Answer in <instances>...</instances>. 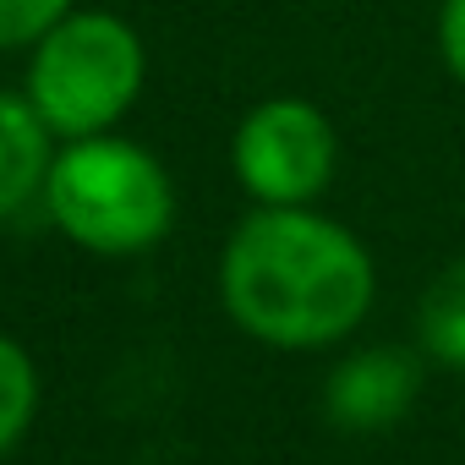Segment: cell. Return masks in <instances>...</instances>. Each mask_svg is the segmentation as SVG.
I'll return each mask as SVG.
<instances>
[{"label":"cell","instance_id":"6da1fadb","mask_svg":"<svg viewBox=\"0 0 465 465\" xmlns=\"http://www.w3.org/2000/svg\"><path fill=\"white\" fill-rule=\"evenodd\" d=\"M219 302L274 351L351 340L378 302V263L351 224L307 208H252L219 252Z\"/></svg>","mask_w":465,"mask_h":465},{"label":"cell","instance_id":"7a4b0ae2","mask_svg":"<svg viewBox=\"0 0 465 465\" xmlns=\"http://www.w3.org/2000/svg\"><path fill=\"white\" fill-rule=\"evenodd\" d=\"M39 203L66 242L99 258H137L175 224V181L164 159L121 132L55 143Z\"/></svg>","mask_w":465,"mask_h":465},{"label":"cell","instance_id":"3957f363","mask_svg":"<svg viewBox=\"0 0 465 465\" xmlns=\"http://www.w3.org/2000/svg\"><path fill=\"white\" fill-rule=\"evenodd\" d=\"M148 83L143 34L110 6H72L50 34L28 45L23 94L55 132V143L115 132Z\"/></svg>","mask_w":465,"mask_h":465},{"label":"cell","instance_id":"277c9868","mask_svg":"<svg viewBox=\"0 0 465 465\" xmlns=\"http://www.w3.org/2000/svg\"><path fill=\"white\" fill-rule=\"evenodd\" d=\"M230 170L263 208H307L340 170V132L302 94L258 99L230 132Z\"/></svg>","mask_w":465,"mask_h":465},{"label":"cell","instance_id":"5b68a950","mask_svg":"<svg viewBox=\"0 0 465 465\" xmlns=\"http://www.w3.org/2000/svg\"><path fill=\"white\" fill-rule=\"evenodd\" d=\"M421 394V367L400 345H367L334 361L323 383V411L345 432H383L394 427Z\"/></svg>","mask_w":465,"mask_h":465},{"label":"cell","instance_id":"8992f818","mask_svg":"<svg viewBox=\"0 0 465 465\" xmlns=\"http://www.w3.org/2000/svg\"><path fill=\"white\" fill-rule=\"evenodd\" d=\"M55 159V132L34 110L23 88H0V219L23 213L50 175Z\"/></svg>","mask_w":465,"mask_h":465},{"label":"cell","instance_id":"52a82bcc","mask_svg":"<svg viewBox=\"0 0 465 465\" xmlns=\"http://www.w3.org/2000/svg\"><path fill=\"white\" fill-rule=\"evenodd\" d=\"M416 345L427 361L465 372V258L443 263L416 302Z\"/></svg>","mask_w":465,"mask_h":465},{"label":"cell","instance_id":"ba28073f","mask_svg":"<svg viewBox=\"0 0 465 465\" xmlns=\"http://www.w3.org/2000/svg\"><path fill=\"white\" fill-rule=\"evenodd\" d=\"M39 416V367L23 340L0 334V454H12Z\"/></svg>","mask_w":465,"mask_h":465},{"label":"cell","instance_id":"9c48e42d","mask_svg":"<svg viewBox=\"0 0 465 465\" xmlns=\"http://www.w3.org/2000/svg\"><path fill=\"white\" fill-rule=\"evenodd\" d=\"M72 6H77V0H0V55H6V50H28Z\"/></svg>","mask_w":465,"mask_h":465},{"label":"cell","instance_id":"30bf717a","mask_svg":"<svg viewBox=\"0 0 465 465\" xmlns=\"http://www.w3.org/2000/svg\"><path fill=\"white\" fill-rule=\"evenodd\" d=\"M438 61L454 83H465V0L438 6Z\"/></svg>","mask_w":465,"mask_h":465}]
</instances>
